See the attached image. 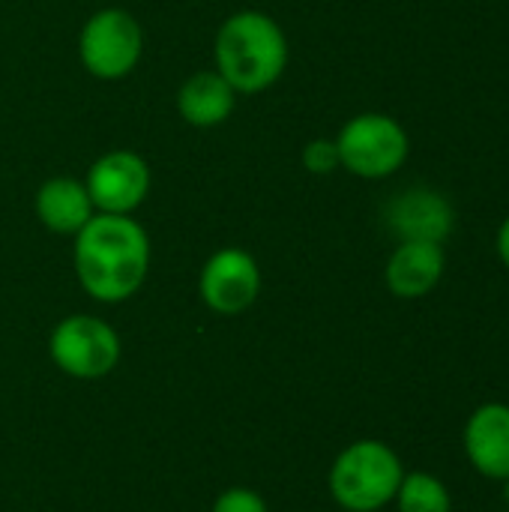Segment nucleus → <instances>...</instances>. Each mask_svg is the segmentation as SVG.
<instances>
[{"label": "nucleus", "instance_id": "1", "mask_svg": "<svg viewBox=\"0 0 509 512\" xmlns=\"http://www.w3.org/2000/svg\"><path fill=\"white\" fill-rule=\"evenodd\" d=\"M78 285L99 303H123L150 273V234L135 216L96 213L72 243Z\"/></svg>", "mask_w": 509, "mask_h": 512}, {"label": "nucleus", "instance_id": "2", "mask_svg": "<svg viewBox=\"0 0 509 512\" xmlns=\"http://www.w3.org/2000/svg\"><path fill=\"white\" fill-rule=\"evenodd\" d=\"M291 45L282 24L261 9L231 12L213 39V69L240 93L270 90L288 69Z\"/></svg>", "mask_w": 509, "mask_h": 512}, {"label": "nucleus", "instance_id": "3", "mask_svg": "<svg viewBox=\"0 0 509 512\" xmlns=\"http://www.w3.org/2000/svg\"><path fill=\"white\" fill-rule=\"evenodd\" d=\"M405 465L399 453L384 441H354L348 444L327 477L333 501L348 512H378L393 504Z\"/></svg>", "mask_w": 509, "mask_h": 512}, {"label": "nucleus", "instance_id": "4", "mask_svg": "<svg viewBox=\"0 0 509 512\" xmlns=\"http://www.w3.org/2000/svg\"><path fill=\"white\" fill-rule=\"evenodd\" d=\"M339 165L360 180H387L411 156L408 129L384 111H363L345 120L336 135Z\"/></svg>", "mask_w": 509, "mask_h": 512}, {"label": "nucleus", "instance_id": "5", "mask_svg": "<svg viewBox=\"0 0 509 512\" xmlns=\"http://www.w3.org/2000/svg\"><path fill=\"white\" fill-rule=\"evenodd\" d=\"M144 57V27L120 6L96 9L78 33V60L99 81L129 78Z\"/></svg>", "mask_w": 509, "mask_h": 512}, {"label": "nucleus", "instance_id": "6", "mask_svg": "<svg viewBox=\"0 0 509 512\" xmlns=\"http://www.w3.org/2000/svg\"><path fill=\"white\" fill-rule=\"evenodd\" d=\"M48 351L69 378L96 381L117 369L123 345L108 321L96 315H69L51 330Z\"/></svg>", "mask_w": 509, "mask_h": 512}, {"label": "nucleus", "instance_id": "7", "mask_svg": "<svg viewBox=\"0 0 509 512\" xmlns=\"http://www.w3.org/2000/svg\"><path fill=\"white\" fill-rule=\"evenodd\" d=\"M87 195L96 213L132 216L150 195L153 174L141 153L135 150H108L87 168L84 177Z\"/></svg>", "mask_w": 509, "mask_h": 512}, {"label": "nucleus", "instance_id": "8", "mask_svg": "<svg viewBox=\"0 0 509 512\" xmlns=\"http://www.w3.org/2000/svg\"><path fill=\"white\" fill-rule=\"evenodd\" d=\"M198 294L216 315H240L261 294V267L252 252L240 246L216 249L198 276Z\"/></svg>", "mask_w": 509, "mask_h": 512}, {"label": "nucleus", "instance_id": "9", "mask_svg": "<svg viewBox=\"0 0 509 512\" xmlns=\"http://www.w3.org/2000/svg\"><path fill=\"white\" fill-rule=\"evenodd\" d=\"M384 222L399 240H423L444 246V240L456 228V210L438 189L408 186L387 201Z\"/></svg>", "mask_w": 509, "mask_h": 512}, {"label": "nucleus", "instance_id": "10", "mask_svg": "<svg viewBox=\"0 0 509 512\" xmlns=\"http://www.w3.org/2000/svg\"><path fill=\"white\" fill-rule=\"evenodd\" d=\"M462 447L471 468L495 483L509 480V405L507 402H486L480 405L465 429Z\"/></svg>", "mask_w": 509, "mask_h": 512}, {"label": "nucleus", "instance_id": "11", "mask_svg": "<svg viewBox=\"0 0 509 512\" xmlns=\"http://www.w3.org/2000/svg\"><path fill=\"white\" fill-rule=\"evenodd\" d=\"M447 270V255L441 243L423 240H399L387 258L384 282L387 291L399 300H420L432 294Z\"/></svg>", "mask_w": 509, "mask_h": 512}, {"label": "nucleus", "instance_id": "12", "mask_svg": "<svg viewBox=\"0 0 509 512\" xmlns=\"http://www.w3.org/2000/svg\"><path fill=\"white\" fill-rule=\"evenodd\" d=\"M33 210H36V219L42 222V228H48L51 234H60V237H75L96 216V207L87 195L84 180L69 177V174H57V177H48L45 183H39Z\"/></svg>", "mask_w": 509, "mask_h": 512}, {"label": "nucleus", "instance_id": "13", "mask_svg": "<svg viewBox=\"0 0 509 512\" xmlns=\"http://www.w3.org/2000/svg\"><path fill=\"white\" fill-rule=\"evenodd\" d=\"M240 93L216 72L201 69L192 72L177 90V114L186 126L195 129H216L231 120Z\"/></svg>", "mask_w": 509, "mask_h": 512}, {"label": "nucleus", "instance_id": "14", "mask_svg": "<svg viewBox=\"0 0 509 512\" xmlns=\"http://www.w3.org/2000/svg\"><path fill=\"white\" fill-rule=\"evenodd\" d=\"M399 512H453V495L444 480L426 471H405L393 498Z\"/></svg>", "mask_w": 509, "mask_h": 512}, {"label": "nucleus", "instance_id": "15", "mask_svg": "<svg viewBox=\"0 0 509 512\" xmlns=\"http://www.w3.org/2000/svg\"><path fill=\"white\" fill-rule=\"evenodd\" d=\"M300 159H303V168L309 174H315V177H327V174H333V171L342 168L339 165L336 138H312V141H306Z\"/></svg>", "mask_w": 509, "mask_h": 512}, {"label": "nucleus", "instance_id": "16", "mask_svg": "<svg viewBox=\"0 0 509 512\" xmlns=\"http://www.w3.org/2000/svg\"><path fill=\"white\" fill-rule=\"evenodd\" d=\"M213 512H270L267 501L252 489H228L216 498Z\"/></svg>", "mask_w": 509, "mask_h": 512}, {"label": "nucleus", "instance_id": "17", "mask_svg": "<svg viewBox=\"0 0 509 512\" xmlns=\"http://www.w3.org/2000/svg\"><path fill=\"white\" fill-rule=\"evenodd\" d=\"M495 252L501 258V264L509 270V216L498 225V234H495Z\"/></svg>", "mask_w": 509, "mask_h": 512}, {"label": "nucleus", "instance_id": "18", "mask_svg": "<svg viewBox=\"0 0 509 512\" xmlns=\"http://www.w3.org/2000/svg\"><path fill=\"white\" fill-rule=\"evenodd\" d=\"M504 504H507L509 510V480H504Z\"/></svg>", "mask_w": 509, "mask_h": 512}]
</instances>
